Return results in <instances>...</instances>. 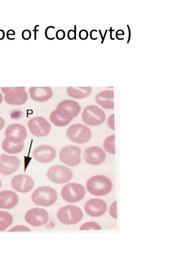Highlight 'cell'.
Masks as SVG:
<instances>
[{
	"label": "cell",
	"mask_w": 175,
	"mask_h": 264,
	"mask_svg": "<svg viewBox=\"0 0 175 264\" xmlns=\"http://www.w3.org/2000/svg\"><path fill=\"white\" fill-rule=\"evenodd\" d=\"M86 187L87 191L91 195L102 197L112 191L113 183L107 176L97 175L92 177L87 181Z\"/></svg>",
	"instance_id": "6da1fadb"
},
{
	"label": "cell",
	"mask_w": 175,
	"mask_h": 264,
	"mask_svg": "<svg viewBox=\"0 0 175 264\" xmlns=\"http://www.w3.org/2000/svg\"><path fill=\"white\" fill-rule=\"evenodd\" d=\"M34 203L44 207L53 205L57 200L58 195L54 188L50 187H41L36 189L32 194Z\"/></svg>",
	"instance_id": "7a4b0ae2"
},
{
	"label": "cell",
	"mask_w": 175,
	"mask_h": 264,
	"mask_svg": "<svg viewBox=\"0 0 175 264\" xmlns=\"http://www.w3.org/2000/svg\"><path fill=\"white\" fill-rule=\"evenodd\" d=\"M57 216L58 220L64 225H73L82 220L83 212L77 206L67 205L58 210Z\"/></svg>",
	"instance_id": "3957f363"
},
{
	"label": "cell",
	"mask_w": 175,
	"mask_h": 264,
	"mask_svg": "<svg viewBox=\"0 0 175 264\" xmlns=\"http://www.w3.org/2000/svg\"><path fill=\"white\" fill-rule=\"evenodd\" d=\"M67 136L71 141L84 144L88 142L92 137V132L90 129L83 124H76L70 126L67 131Z\"/></svg>",
	"instance_id": "277c9868"
},
{
	"label": "cell",
	"mask_w": 175,
	"mask_h": 264,
	"mask_svg": "<svg viewBox=\"0 0 175 264\" xmlns=\"http://www.w3.org/2000/svg\"><path fill=\"white\" fill-rule=\"evenodd\" d=\"M5 95L4 99L11 106H21L25 104L28 100V95L25 87H2Z\"/></svg>",
	"instance_id": "5b68a950"
},
{
	"label": "cell",
	"mask_w": 175,
	"mask_h": 264,
	"mask_svg": "<svg viewBox=\"0 0 175 264\" xmlns=\"http://www.w3.org/2000/svg\"><path fill=\"white\" fill-rule=\"evenodd\" d=\"M81 118L87 125L91 126L102 124L106 120V113L96 106H88L85 108Z\"/></svg>",
	"instance_id": "8992f818"
},
{
	"label": "cell",
	"mask_w": 175,
	"mask_h": 264,
	"mask_svg": "<svg viewBox=\"0 0 175 264\" xmlns=\"http://www.w3.org/2000/svg\"><path fill=\"white\" fill-rule=\"evenodd\" d=\"M84 187L78 183H69L61 191V196L66 202L75 203L82 200L85 196Z\"/></svg>",
	"instance_id": "52a82bcc"
},
{
	"label": "cell",
	"mask_w": 175,
	"mask_h": 264,
	"mask_svg": "<svg viewBox=\"0 0 175 264\" xmlns=\"http://www.w3.org/2000/svg\"><path fill=\"white\" fill-rule=\"evenodd\" d=\"M56 110L63 119L72 121L73 119L79 116L81 112V107L77 102L66 100L61 102Z\"/></svg>",
	"instance_id": "ba28073f"
},
{
	"label": "cell",
	"mask_w": 175,
	"mask_h": 264,
	"mask_svg": "<svg viewBox=\"0 0 175 264\" xmlns=\"http://www.w3.org/2000/svg\"><path fill=\"white\" fill-rule=\"evenodd\" d=\"M73 176L72 171L65 165L52 166L47 171L48 179L56 184H65L71 181Z\"/></svg>",
	"instance_id": "9c48e42d"
},
{
	"label": "cell",
	"mask_w": 175,
	"mask_h": 264,
	"mask_svg": "<svg viewBox=\"0 0 175 264\" xmlns=\"http://www.w3.org/2000/svg\"><path fill=\"white\" fill-rule=\"evenodd\" d=\"M81 154L79 147L73 145L67 146L60 151L59 158L63 163L75 167L81 163Z\"/></svg>",
	"instance_id": "30bf717a"
},
{
	"label": "cell",
	"mask_w": 175,
	"mask_h": 264,
	"mask_svg": "<svg viewBox=\"0 0 175 264\" xmlns=\"http://www.w3.org/2000/svg\"><path fill=\"white\" fill-rule=\"evenodd\" d=\"M6 139L14 144H21L27 139V131L24 126L19 124H11L5 132Z\"/></svg>",
	"instance_id": "8fae6325"
},
{
	"label": "cell",
	"mask_w": 175,
	"mask_h": 264,
	"mask_svg": "<svg viewBox=\"0 0 175 264\" xmlns=\"http://www.w3.org/2000/svg\"><path fill=\"white\" fill-rule=\"evenodd\" d=\"M28 126L31 133L35 136H48L51 130V125L42 117H34L29 120Z\"/></svg>",
	"instance_id": "7c38bea8"
},
{
	"label": "cell",
	"mask_w": 175,
	"mask_h": 264,
	"mask_svg": "<svg viewBox=\"0 0 175 264\" xmlns=\"http://www.w3.org/2000/svg\"><path fill=\"white\" fill-rule=\"evenodd\" d=\"M26 222L34 227H40L46 225L49 220L48 212L40 208L32 209L27 212Z\"/></svg>",
	"instance_id": "4fadbf2b"
},
{
	"label": "cell",
	"mask_w": 175,
	"mask_h": 264,
	"mask_svg": "<svg viewBox=\"0 0 175 264\" xmlns=\"http://www.w3.org/2000/svg\"><path fill=\"white\" fill-rule=\"evenodd\" d=\"M21 165L19 157L3 154L0 156V173L10 175L15 173Z\"/></svg>",
	"instance_id": "5bb4252c"
},
{
	"label": "cell",
	"mask_w": 175,
	"mask_h": 264,
	"mask_svg": "<svg viewBox=\"0 0 175 264\" xmlns=\"http://www.w3.org/2000/svg\"><path fill=\"white\" fill-rule=\"evenodd\" d=\"M84 158L87 164L98 165L105 161L106 159V153L100 147L92 146L87 148L85 151Z\"/></svg>",
	"instance_id": "9a60e30c"
},
{
	"label": "cell",
	"mask_w": 175,
	"mask_h": 264,
	"mask_svg": "<svg viewBox=\"0 0 175 264\" xmlns=\"http://www.w3.org/2000/svg\"><path fill=\"white\" fill-rule=\"evenodd\" d=\"M33 154L35 159L42 163L51 162L57 156L56 151L54 147L45 145L37 147L34 150Z\"/></svg>",
	"instance_id": "2e32d148"
},
{
	"label": "cell",
	"mask_w": 175,
	"mask_h": 264,
	"mask_svg": "<svg viewBox=\"0 0 175 264\" xmlns=\"http://www.w3.org/2000/svg\"><path fill=\"white\" fill-rule=\"evenodd\" d=\"M107 210L106 202L100 199H93L87 202L85 205L86 213L90 216L99 217L103 216Z\"/></svg>",
	"instance_id": "e0dca14e"
},
{
	"label": "cell",
	"mask_w": 175,
	"mask_h": 264,
	"mask_svg": "<svg viewBox=\"0 0 175 264\" xmlns=\"http://www.w3.org/2000/svg\"><path fill=\"white\" fill-rule=\"evenodd\" d=\"M11 185L15 191L21 193H27L32 190L34 182L30 176L20 174L13 178L11 181Z\"/></svg>",
	"instance_id": "ac0fdd59"
},
{
	"label": "cell",
	"mask_w": 175,
	"mask_h": 264,
	"mask_svg": "<svg viewBox=\"0 0 175 264\" xmlns=\"http://www.w3.org/2000/svg\"><path fill=\"white\" fill-rule=\"evenodd\" d=\"M29 93L33 101L41 103L50 100L54 95L50 87H32Z\"/></svg>",
	"instance_id": "d6986e66"
},
{
	"label": "cell",
	"mask_w": 175,
	"mask_h": 264,
	"mask_svg": "<svg viewBox=\"0 0 175 264\" xmlns=\"http://www.w3.org/2000/svg\"><path fill=\"white\" fill-rule=\"evenodd\" d=\"M19 198L14 192L5 191L0 193V208L13 209L18 204Z\"/></svg>",
	"instance_id": "ffe728a7"
},
{
	"label": "cell",
	"mask_w": 175,
	"mask_h": 264,
	"mask_svg": "<svg viewBox=\"0 0 175 264\" xmlns=\"http://www.w3.org/2000/svg\"><path fill=\"white\" fill-rule=\"evenodd\" d=\"M95 100L99 106L106 110H113L114 108L113 90H104L101 92L96 96Z\"/></svg>",
	"instance_id": "44dd1931"
},
{
	"label": "cell",
	"mask_w": 175,
	"mask_h": 264,
	"mask_svg": "<svg viewBox=\"0 0 175 264\" xmlns=\"http://www.w3.org/2000/svg\"><path fill=\"white\" fill-rule=\"evenodd\" d=\"M91 93V87H69L67 89L68 95L75 99H84L89 96Z\"/></svg>",
	"instance_id": "7402d4cb"
},
{
	"label": "cell",
	"mask_w": 175,
	"mask_h": 264,
	"mask_svg": "<svg viewBox=\"0 0 175 264\" xmlns=\"http://www.w3.org/2000/svg\"><path fill=\"white\" fill-rule=\"evenodd\" d=\"M3 150L10 154H17L22 152L25 147L24 143L21 144H14L5 139L2 143Z\"/></svg>",
	"instance_id": "603a6c76"
},
{
	"label": "cell",
	"mask_w": 175,
	"mask_h": 264,
	"mask_svg": "<svg viewBox=\"0 0 175 264\" xmlns=\"http://www.w3.org/2000/svg\"><path fill=\"white\" fill-rule=\"evenodd\" d=\"M13 217L9 212L0 211V231H5L13 223Z\"/></svg>",
	"instance_id": "cb8c5ba5"
},
{
	"label": "cell",
	"mask_w": 175,
	"mask_h": 264,
	"mask_svg": "<svg viewBox=\"0 0 175 264\" xmlns=\"http://www.w3.org/2000/svg\"><path fill=\"white\" fill-rule=\"evenodd\" d=\"M50 119L51 122L58 127H63L69 124L72 121L64 119L61 118L56 112V110L52 112L50 115Z\"/></svg>",
	"instance_id": "d4e9b609"
},
{
	"label": "cell",
	"mask_w": 175,
	"mask_h": 264,
	"mask_svg": "<svg viewBox=\"0 0 175 264\" xmlns=\"http://www.w3.org/2000/svg\"><path fill=\"white\" fill-rule=\"evenodd\" d=\"M115 136L112 135L107 137L103 142V147L104 150L109 154H115Z\"/></svg>",
	"instance_id": "484cf974"
},
{
	"label": "cell",
	"mask_w": 175,
	"mask_h": 264,
	"mask_svg": "<svg viewBox=\"0 0 175 264\" xmlns=\"http://www.w3.org/2000/svg\"><path fill=\"white\" fill-rule=\"evenodd\" d=\"M102 228L98 223L95 222H88L83 224L80 227V231L101 230Z\"/></svg>",
	"instance_id": "4316f807"
},
{
	"label": "cell",
	"mask_w": 175,
	"mask_h": 264,
	"mask_svg": "<svg viewBox=\"0 0 175 264\" xmlns=\"http://www.w3.org/2000/svg\"><path fill=\"white\" fill-rule=\"evenodd\" d=\"M55 27L54 26H49L46 28L45 30V37L47 39L50 40H54L56 38Z\"/></svg>",
	"instance_id": "83f0119b"
},
{
	"label": "cell",
	"mask_w": 175,
	"mask_h": 264,
	"mask_svg": "<svg viewBox=\"0 0 175 264\" xmlns=\"http://www.w3.org/2000/svg\"><path fill=\"white\" fill-rule=\"evenodd\" d=\"M109 214L113 219L115 220L118 219L117 216V202H115L111 205L109 210Z\"/></svg>",
	"instance_id": "f1b7e54d"
},
{
	"label": "cell",
	"mask_w": 175,
	"mask_h": 264,
	"mask_svg": "<svg viewBox=\"0 0 175 264\" xmlns=\"http://www.w3.org/2000/svg\"><path fill=\"white\" fill-rule=\"evenodd\" d=\"M31 231L30 228L25 226H16L11 228L9 232Z\"/></svg>",
	"instance_id": "f546056e"
},
{
	"label": "cell",
	"mask_w": 175,
	"mask_h": 264,
	"mask_svg": "<svg viewBox=\"0 0 175 264\" xmlns=\"http://www.w3.org/2000/svg\"><path fill=\"white\" fill-rule=\"evenodd\" d=\"M107 124L111 130H115L114 114H112L109 117L107 120Z\"/></svg>",
	"instance_id": "4dcf8cb0"
},
{
	"label": "cell",
	"mask_w": 175,
	"mask_h": 264,
	"mask_svg": "<svg viewBox=\"0 0 175 264\" xmlns=\"http://www.w3.org/2000/svg\"><path fill=\"white\" fill-rule=\"evenodd\" d=\"M56 37L58 40L62 41L66 37V32L63 30H59L56 32Z\"/></svg>",
	"instance_id": "1f68e13d"
},
{
	"label": "cell",
	"mask_w": 175,
	"mask_h": 264,
	"mask_svg": "<svg viewBox=\"0 0 175 264\" xmlns=\"http://www.w3.org/2000/svg\"><path fill=\"white\" fill-rule=\"evenodd\" d=\"M89 36V34L88 31L85 30H81L79 34L80 39L83 40V41H85V40L88 38Z\"/></svg>",
	"instance_id": "d6a6232c"
},
{
	"label": "cell",
	"mask_w": 175,
	"mask_h": 264,
	"mask_svg": "<svg viewBox=\"0 0 175 264\" xmlns=\"http://www.w3.org/2000/svg\"><path fill=\"white\" fill-rule=\"evenodd\" d=\"M22 36L23 39L28 41V40L30 39L32 37V32L30 30H26L23 31Z\"/></svg>",
	"instance_id": "836d02e7"
},
{
	"label": "cell",
	"mask_w": 175,
	"mask_h": 264,
	"mask_svg": "<svg viewBox=\"0 0 175 264\" xmlns=\"http://www.w3.org/2000/svg\"><path fill=\"white\" fill-rule=\"evenodd\" d=\"M67 36L68 39L69 40H71V41H72V40L76 39V38H77V36H76V31L72 30H69L68 32Z\"/></svg>",
	"instance_id": "e575fe53"
},
{
	"label": "cell",
	"mask_w": 175,
	"mask_h": 264,
	"mask_svg": "<svg viewBox=\"0 0 175 264\" xmlns=\"http://www.w3.org/2000/svg\"><path fill=\"white\" fill-rule=\"evenodd\" d=\"M16 32L13 30H11L7 32V38L9 40H14L15 39Z\"/></svg>",
	"instance_id": "d590c367"
},
{
	"label": "cell",
	"mask_w": 175,
	"mask_h": 264,
	"mask_svg": "<svg viewBox=\"0 0 175 264\" xmlns=\"http://www.w3.org/2000/svg\"><path fill=\"white\" fill-rule=\"evenodd\" d=\"M90 37L92 40H96L97 37V31L96 30H92L90 33Z\"/></svg>",
	"instance_id": "8d00e7d4"
},
{
	"label": "cell",
	"mask_w": 175,
	"mask_h": 264,
	"mask_svg": "<svg viewBox=\"0 0 175 264\" xmlns=\"http://www.w3.org/2000/svg\"><path fill=\"white\" fill-rule=\"evenodd\" d=\"M125 35V33L124 31L122 30H118L116 31V37L118 39H119V37L120 36H124Z\"/></svg>",
	"instance_id": "74e56055"
},
{
	"label": "cell",
	"mask_w": 175,
	"mask_h": 264,
	"mask_svg": "<svg viewBox=\"0 0 175 264\" xmlns=\"http://www.w3.org/2000/svg\"><path fill=\"white\" fill-rule=\"evenodd\" d=\"M5 125V121L3 118L0 117V131L3 130Z\"/></svg>",
	"instance_id": "f35d334b"
},
{
	"label": "cell",
	"mask_w": 175,
	"mask_h": 264,
	"mask_svg": "<svg viewBox=\"0 0 175 264\" xmlns=\"http://www.w3.org/2000/svg\"><path fill=\"white\" fill-rule=\"evenodd\" d=\"M5 37V33L4 30H0V40H3Z\"/></svg>",
	"instance_id": "ab89813d"
},
{
	"label": "cell",
	"mask_w": 175,
	"mask_h": 264,
	"mask_svg": "<svg viewBox=\"0 0 175 264\" xmlns=\"http://www.w3.org/2000/svg\"><path fill=\"white\" fill-rule=\"evenodd\" d=\"M3 101V96L1 93H0V105L2 104Z\"/></svg>",
	"instance_id": "60d3db41"
},
{
	"label": "cell",
	"mask_w": 175,
	"mask_h": 264,
	"mask_svg": "<svg viewBox=\"0 0 175 264\" xmlns=\"http://www.w3.org/2000/svg\"><path fill=\"white\" fill-rule=\"evenodd\" d=\"M2 181H1V180H0V188H1V187H2Z\"/></svg>",
	"instance_id": "b9f144b4"
}]
</instances>
